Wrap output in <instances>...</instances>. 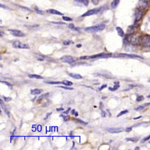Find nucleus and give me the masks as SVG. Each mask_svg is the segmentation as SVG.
I'll list each match as a JSON object with an SVG mask.
<instances>
[{"mask_svg": "<svg viewBox=\"0 0 150 150\" xmlns=\"http://www.w3.org/2000/svg\"><path fill=\"white\" fill-rule=\"evenodd\" d=\"M105 28H106V26L104 24H100L97 26H90V27L86 28L85 31L86 32H89V33H95V32L103 31Z\"/></svg>", "mask_w": 150, "mask_h": 150, "instance_id": "obj_1", "label": "nucleus"}, {"mask_svg": "<svg viewBox=\"0 0 150 150\" xmlns=\"http://www.w3.org/2000/svg\"><path fill=\"white\" fill-rule=\"evenodd\" d=\"M103 7L101 8H94V9H91V10H89L87 12H86L84 14H83L81 16L84 17V16H91V15H95V14H97L100 12V11L102 10Z\"/></svg>", "mask_w": 150, "mask_h": 150, "instance_id": "obj_2", "label": "nucleus"}, {"mask_svg": "<svg viewBox=\"0 0 150 150\" xmlns=\"http://www.w3.org/2000/svg\"><path fill=\"white\" fill-rule=\"evenodd\" d=\"M112 54L111 53H100V54H97V55H95L90 56L89 58H108L111 57Z\"/></svg>", "mask_w": 150, "mask_h": 150, "instance_id": "obj_3", "label": "nucleus"}, {"mask_svg": "<svg viewBox=\"0 0 150 150\" xmlns=\"http://www.w3.org/2000/svg\"><path fill=\"white\" fill-rule=\"evenodd\" d=\"M116 57H125V58H141L143 59V57L140 55H135V54H118Z\"/></svg>", "mask_w": 150, "mask_h": 150, "instance_id": "obj_4", "label": "nucleus"}, {"mask_svg": "<svg viewBox=\"0 0 150 150\" xmlns=\"http://www.w3.org/2000/svg\"><path fill=\"white\" fill-rule=\"evenodd\" d=\"M8 31L14 37H25V34L20 30H18V29H8Z\"/></svg>", "mask_w": 150, "mask_h": 150, "instance_id": "obj_5", "label": "nucleus"}, {"mask_svg": "<svg viewBox=\"0 0 150 150\" xmlns=\"http://www.w3.org/2000/svg\"><path fill=\"white\" fill-rule=\"evenodd\" d=\"M60 60L64 62V63H67V64H72L75 62V60L73 57L70 55H65L63 57H62L60 58Z\"/></svg>", "mask_w": 150, "mask_h": 150, "instance_id": "obj_6", "label": "nucleus"}, {"mask_svg": "<svg viewBox=\"0 0 150 150\" xmlns=\"http://www.w3.org/2000/svg\"><path fill=\"white\" fill-rule=\"evenodd\" d=\"M143 16V12L140 9H137L136 12H135V24H137V23H138L141 20Z\"/></svg>", "mask_w": 150, "mask_h": 150, "instance_id": "obj_7", "label": "nucleus"}, {"mask_svg": "<svg viewBox=\"0 0 150 150\" xmlns=\"http://www.w3.org/2000/svg\"><path fill=\"white\" fill-rule=\"evenodd\" d=\"M107 131L111 134H118L123 132V129L121 128H109L107 129Z\"/></svg>", "mask_w": 150, "mask_h": 150, "instance_id": "obj_8", "label": "nucleus"}, {"mask_svg": "<svg viewBox=\"0 0 150 150\" xmlns=\"http://www.w3.org/2000/svg\"><path fill=\"white\" fill-rule=\"evenodd\" d=\"M142 43L144 46H150V36H144L142 38Z\"/></svg>", "mask_w": 150, "mask_h": 150, "instance_id": "obj_9", "label": "nucleus"}, {"mask_svg": "<svg viewBox=\"0 0 150 150\" xmlns=\"http://www.w3.org/2000/svg\"><path fill=\"white\" fill-rule=\"evenodd\" d=\"M148 5V1L146 0H139L138 2V6L140 9H145L147 8Z\"/></svg>", "mask_w": 150, "mask_h": 150, "instance_id": "obj_10", "label": "nucleus"}, {"mask_svg": "<svg viewBox=\"0 0 150 150\" xmlns=\"http://www.w3.org/2000/svg\"><path fill=\"white\" fill-rule=\"evenodd\" d=\"M68 27L69 29H71V31H74V32H77V33H80V29L79 28H77V27L75 26L74 23L69 24V25L68 26Z\"/></svg>", "mask_w": 150, "mask_h": 150, "instance_id": "obj_11", "label": "nucleus"}, {"mask_svg": "<svg viewBox=\"0 0 150 150\" xmlns=\"http://www.w3.org/2000/svg\"><path fill=\"white\" fill-rule=\"evenodd\" d=\"M46 12L48 14H54V15H59V16H62L63 14L57 10H54V9H48L46 11Z\"/></svg>", "mask_w": 150, "mask_h": 150, "instance_id": "obj_12", "label": "nucleus"}, {"mask_svg": "<svg viewBox=\"0 0 150 150\" xmlns=\"http://www.w3.org/2000/svg\"><path fill=\"white\" fill-rule=\"evenodd\" d=\"M42 90L40 89H33L31 90V95H33V96H36V95H39L42 93Z\"/></svg>", "mask_w": 150, "mask_h": 150, "instance_id": "obj_13", "label": "nucleus"}, {"mask_svg": "<svg viewBox=\"0 0 150 150\" xmlns=\"http://www.w3.org/2000/svg\"><path fill=\"white\" fill-rule=\"evenodd\" d=\"M119 3H120V0H113L112 2H111V8L115 9L118 7V5H119Z\"/></svg>", "mask_w": 150, "mask_h": 150, "instance_id": "obj_14", "label": "nucleus"}, {"mask_svg": "<svg viewBox=\"0 0 150 150\" xmlns=\"http://www.w3.org/2000/svg\"><path fill=\"white\" fill-rule=\"evenodd\" d=\"M69 76L71 77V78H74V79H81L83 77L80 76V74H75V73H69L68 74Z\"/></svg>", "mask_w": 150, "mask_h": 150, "instance_id": "obj_15", "label": "nucleus"}, {"mask_svg": "<svg viewBox=\"0 0 150 150\" xmlns=\"http://www.w3.org/2000/svg\"><path fill=\"white\" fill-rule=\"evenodd\" d=\"M28 77L30 79H43V76H39V75H36V74H29L28 75Z\"/></svg>", "mask_w": 150, "mask_h": 150, "instance_id": "obj_16", "label": "nucleus"}, {"mask_svg": "<svg viewBox=\"0 0 150 150\" xmlns=\"http://www.w3.org/2000/svg\"><path fill=\"white\" fill-rule=\"evenodd\" d=\"M120 87V83L118 82H115V87H108V89L111 91H115L117 90Z\"/></svg>", "mask_w": 150, "mask_h": 150, "instance_id": "obj_17", "label": "nucleus"}, {"mask_svg": "<svg viewBox=\"0 0 150 150\" xmlns=\"http://www.w3.org/2000/svg\"><path fill=\"white\" fill-rule=\"evenodd\" d=\"M116 30H117L118 34V35L120 37H123L124 36V31H123V30L120 27H118V26L116 27Z\"/></svg>", "mask_w": 150, "mask_h": 150, "instance_id": "obj_18", "label": "nucleus"}, {"mask_svg": "<svg viewBox=\"0 0 150 150\" xmlns=\"http://www.w3.org/2000/svg\"><path fill=\"white\" fill-rule=\"evenodd\" d=\"M20 43H21V42H20L19 41H16L13 43V47L16 48V49H20Z\"/></svg>", "mask_w": 150, "mask_h": 150, "instance_id": "obj_19", "label": "nucleus"}, {"mask_svg": "<svg viewBox=\"0 0 150 150\" xmlns=\"http://www.w3.org/2000/svg\"><path fill=\"white\" fill-rule=\"evenodd\" d=\"M48 96H49V93H45V94H43V95L40 96L38 98V99H37V102H40L41 100H43V99H44L47 98Z\"/></svg>", "mask_w": 150, "mask_h": 150, "instance_id": "obj_20", "label": "nucleus"}, {"mask_svg": "<svg viewBox=\"0 0 150 150\" xmlns=\"http://www.w3.org/2000/svg\"><path fill=\"white\" fill-rule=\"evenodd\" d=\"M135 26H129L128 28V34H133L135 32Z\"/></svg>", "mask_w": 150, "mask_h": 150, "instance_id": "obj_21", "label": "nucleus"}, {"mask_svg": "<svg viewBox=\"0 0 150 150\" xmlns=\"http://www.w3.org/2000/svg\"><path fill=\"white\" fill-rule=\"evenodd\" d=\"M33 9H34V11H35V12H36V14H40V15H44V11L40 10L36 6H35Z\"/></svg>", "mask_w": 150, "mask_h": 150, "instance_id": "obj_22", "label": "nucleus"}, {"mask_svg": "<svg viewBox=\"0 0 150 150\" xmlns=\"http://www.w3.org/2000/svg\"><path fill=\"white\" fill-rule=\"evenodd\" d=\"M126 141H131V142H133V143H136L138 140V137H127L126 138Z\"/></svg>", "mask_w": 150, "mask_h": 150, "instance_id": "obj_23", "label": "nucleus"}, {"mask_svg": "<svg viewBox=\"0 0 150 150\" xmlns=\"http://www.w3.org/2000/svg\"><path fill=\"white\" fill-rule=\"evenodd\" d=\"M75 1L83 3L85 6H88V0H75Z\"/></svg>", "mask_w": 150, "mask_h": 150, "instance_id": "obj_24", "label": "nucleus"}, {"mask_svg": "<svg viewBox=\"0 0 150 150\" xmlns=\"http://www.w3.org/2000/svg\"><path fill=\"white\" fill-rule=\"evenodd\" d=\"M62 84H65V86H71V85L73 84V83H72L71 82H69V81H68V80H64V81H63V82H62Z\"/></svg>", "mask_w": 150, "mask_h": 150, "instance_id": "obj_25", "label": "nucleus"}, {"mask_svg": "<svg viewBox=\"0 0 150 150\" xmlns=\"http://www.w3.org/2000/svg\"><path fill=\"white\" fill-rule=\"evenodd\" d=\"M29 46L28 44H26V43H20V49H29Z\"/></svg>", "mask_w": 150, "mask_h": 150, "instance_id": "obj_26", "label": "nucleus"}, {"mask_svg": "<svg viewBox=\"0 0 150 150\" xmlns=\"http://www.w3.org/2000/svg\"><path fill=\"white\" fill-rule=\"evenodd\" d=\"M129 112V110H123V111H121V112H120V113L118 114V117H121L122 115H124V114H127Z\"/></svg>", "mask_w": 150, "mask_h": 150, "instance_id": "obj_27", "label": "nucleus"}, {"mask_svg": "<svg viewBox=\"0 0 150 150\" xmlns=\"http://www.w3.org/2000/svg\"><path fill=\"white\" fill-rule=\"evenodd\" d=\"M36 58H37V60H38L39 61H44V59H45V57L43 55H38L37 56H36Z\"/></svg>", "mask_w": 150, "mask_h": 150, "instance_id": "obj_28", "label": "nucleus"}, {"mask_svg": "<svg viewBox=\"0 0 150 150\" xmlns=\"http://www.w3.org/2000/svg\"><path fill=\"white\" fill-rule=\"evenodd\" d=\"M45 82L47 84H59L62 83L60 82H48V81H45Z\"/></svg>", "mask_w": 150, "mask_h": 150, "instance_id": "obj_29", "label": "nucleus"}, {"mask_svg": "<svg viewBox=\"0 0 150 150\" xmlns=\"http://www.w3.org/2000/svg\"><path fill=\"white\" fill-rule=\"evenodd\" d=\"M143 99H144V96H138L137 97V99H136V101H137L138 102H140L143 101Z\"/></svg>", "mask_w": 150, "mask_h": 150, "instance_id": "obj_30", "label": "nucleus"}, {"mask_svg": "<svg viewBox=\"0 0 150 150\" xmlns=\"http://www.w3.org/2000/svg\"><path fill=\"white\" fill-rule=\"evenodd\" d=\"M71 43H72V41H70V40H68V41H63V45L65 46H69Z\"/></svg>", "mask_w": 150, "mask_h": 150, "instance_id": "obj_31", "label": "nucleus"}, {"mask_svg": "<svg viewBox=\"0 0 150 150\" xmlns=\"http://www.w3.org/2000/svg\"><path fill=\"white\" fill-rule=\"evenodd\" d=\"M144 108H145L144 105H140V106H138V107H137V108H135V110H136V111H140V110H143Z\"/></svg>", "mask_w": 150, "mask_h": 150, "instance_id": "obj_32", "label": "nucleus"}, {"mask_svg": "<svg viewBox=\"0 0 150 150\" xmlns=\"http://www.w3.org/2000/svg\"><path fill=\"white\" fill-rule=\"evenodd\" d=\"M150 140V135H148L147 137H144L142 140H141V143H145V142H146L147 140Z\"/></svg>", "mask_w": 150, "mask_h": 150, "instance_id": "obj_33", "label": "nucleus"}, {"mask_svg": "<svg viewBox=\"0 0 150 150\" xmlns=\"http://www.w3.org/2000/svg\"><path fill=\"white\" fill-rule=\"evenodd\" d=\"M77 121V123H81V124H83V125H87L88 123H86V122H83V120H79V119H77V120H75Z\"/></svg>", "mask_w": 150, "mask_h": 150, "instance_id": "obj_34", "label": "nucleus"}, {"mask_svg": "<svg viewBox=\"0 0 150 150\" xmlns=\"http://www.w3.org/2000/svg\"><path fill=\"white\" fill-rule=\"evenodd\" d=\"M60 117L63 118L64 122H66V121L68 120V118H69V117H68V116H65V115H64V114H61V115H60Z\"/></svg>", "mask_w": 150, "mask_h": 150, "instance_id": "obj_35", "label": "nucleus"}, {"mask_svg": "<svg viewBox=\"0 0 150 150\" xmlns=\"http://www.w3.org/2000/svg\"><path fill=\"white\" fill-rule=\"evenodd\" d=\"M63 20H65V21H71L72 19L70 18V17H68V16H63Z\"/></svg>", "mask_w": 150, "mask_h": 150, "instance_id": "obj_36", "label": "nucleus"}, {"mask_svg": "<svg viewBox=\"0 0 150 150\" xmlns=\"http://www.w3.org/2000/svg\"><path fill=\"white\" fill-rule=\"evenodd\" d=\"M1 83H2V84H5L8 85V87H12V84H11V83H9V82H5V81H1Z\"/></svg>", "mask_w": 150, "mask_h": 150, "instance_id": "obj_37", "label": "nucleus"}, {"mask_svg": "<svg viewBox=\"0 0 150 150\" xmlns=\"http://www.w3.org/2000/svg\"><path fill=\"white\" fill-rule=\"evenodd\" d=\"M59 87H61V88H63V89H65V90H72L73 88L72 87H64V86H58Z\"/></svg>", "mask_w": 150, "mask_h": 150, "instance_id": "obj_38", "label": "nucleus"}, {"mask_svg": "<svg viewBox=\"0 0 150 150\" xmlns=\"http://www.w3.org/2000/svg\"><path fill=\"white\" fill-rule=\"evenodd\" d=\"M91 2L95 5H97L99 4V0H91Z\"/></svg>", "mask_w": 150, "mask_h": 150, "instance_id": "obj_39", "label": "nucleus"}, {"mask_svg": "<svg viewBox=\"0 0 150 150\" xmlns=\"http://www.w3.org/2000/svg\"><path fill=\"white\" fill-rule=\"evenodd\" d=\"M52 23L54 24H57V25H64L65 23H63V22H51Z\"/></svg>", "mask_w": 150, "mask_h": 150, "instance_id": "obj_40", "label": "nucleus"}, {"mask_svg": "<svg viewBox=\"0 0 150 150\" xmlns=\"http://www.w3.org/2000/svg\"><path fill=\"white\" fill-rule=\"evenodd\" d=\"M3 98H4V99H5L6 102H10V101H11V99H12L11 97H5V96H4Z\"/></svg>", "mask_w": 150, "mask_h": 150, "instance_id": "obj_41", "label": "nucleus"}, {"mask_svg": "<svg viewBox=\"0 0 150 150\" xmlns=\"http://www.w3.org/2000/svg\"><path fill=\"white\" fill-rule=\"evenodd\" d=\"M132 130V127H128V128H126V132H131Z\"/></svg>", "mask_w": 150, "mask_h": 150, "instance_id": "obj_42", "label": "nucleus"}, {"mask_svg": "<svg viewBox=\"0 0 150 150\" xmlns=\"http://www.w3.org/2000/svg\"><path fill=\"white\" fill-rule=\"evenodd\" d=\"M106 87H107V84H103V85H102V86H101V87L99 88V90H100V91H101V90H102L103 88H106Z\"/></svg>", "mask_w": 150, "mask_h": 150, "instance_id": "obj_43", "label": "nucleus"}, {"mask_svg": "<svg viewBox=\"0 0 150 150\" xmlns=\"http://www.w3.org/2000/svg\"><path fill=\"white\" fill-rule=\"evenodd\" d=\"M80 58L81 60H83V59H88L89 57H88V56H82V57H80Z\"/></svg>", "mask_w": 150, "mask_h": 150, "instance_id": "obj_44", "label": "nucleus"}, {"mask_svg": "<svg viewBox=\"0 0 150 150\" xmlns=\"http://www.w3.org/2000/svg\"><path fill=\"white\" fill-rule=\"evenodd\" d=\"M70 110H71V108H68V110H65V112H64V114H68L69 112H70Z\"/></svg>", "mask_w": 150, "mask_h": 150, "instance_id": "obj_45", "label": "nucleus"}, {"mask_svg": "<svg viewBox=\"0 0 150 150\" xmlns=\"http://www.w3.org/2000/svg\"><path fill=\"white\" fill-rule=\"evenodd\" d=\"M102 117H106V112L105 111H102Z\"/></svg>", "mask_w": 150, "mask_h": 150, "instance_id": "obj_46", "label": "nucleus"}, {"mask_svg": "<svg viewBox=\"0 0 150 150\" xmlns=\"http://www.w3.org/2000/svg\"><path fill=\"white\" fill-rule=\"evenodd\" d=\"M64 110V109H63V108H57V111H61V110Z\"/></svg>", "mask_w": 150, "mask_h": 150, "instance_id": "obj_47", "label": "nucleus"}, {"mask_svg": "<svg viewBox=\"0 0 150 150\" xmlns=\"http://www.w3.org/2000/svg\"><path fill=\"white\" fill-rule=\"evenodd\" d=\"M51 113H48V114H47V115H46V117L45 118V120H46V119H47V118H48V117H49L50 115H51Z\"/></svg>", "mask_w": 150, "mask_h": 150, "instance_id": "obj_48", "label": "nucleus"}, {"mask_svg": "<svg viewBox=\"0 0 150 150\" xmlns=\"http://www.w3.org/2000/svg\"><path fill=\"white\" fill-rule=\"evenodd\" d=\"M145 107H147V106H149V105H150V102H149V103H146V104H144L143 105Z\"/></svg>", "mask_w": 150, "mask_h": 150, "instance_id": "obj_49", "label": "nucleus"}, {"mask_svg": "<svg viewBox=\"0 0 150 150\" xmlns=\"http://www.w3.org/2000/svg\"><path fill=\"white\" fill-rule=\"evenodd\" d=\"M75 113H76V111H75V110H72V111H71V114H74Z\"/></svg>", "mask_w": 150, "mask_h": 150, "instance_id": "obj_50", "label": "nucleus"}, {"mask_svg": "<svg viewBox=\"0 0 150 150\" xmlns=\"http://www.w3.org/2000/svg\"><path fill=\"white\" fill-rule=\"evenodd\" d=\"M100 109H103V103H102V102L100 103Z\"/></svg>", "mask_w": 150, "mask_h": 150, "instance_id": "obj_51", "label": "nucleus"}, {"mask_svg": "<svg viewBox=\"0 0 150 150\" xmlns=\"http://www.w3.org/2000/svg\"><path fill=\"white\" fill-rule=\"evenodd\" d=\"M142 117V116H140V117H135V118H134V120H138V119H140V118H141Z\"/></svg>", "mask_w": 150, "mask_h": 150, "instance_id": "obj_52", "label": "nucleus"}, {"mask_svg": "<svg viewBox=\"0 0 150 150\" xmlns=\"http://www.w3.org/2000/svg\"><path fill=\"white\" fill-rule=\"evenodd\" d=\"M74 116H75V117H77V116H78V113H77V112H76V113L74 114Z\"/></svg>", "mask_w": 150, "mask_h": 150, "instance_id": "obj_53", "label": "nucleus"}, {"mask_svg": "<svg viewBox=\"0 0 150 150\" xmlns=\"http://www.w3.org/2000/svg\"><path fill=\"white\" fill-rule=\"evenodd\" d=\"M81 46H82V45H81V44H79V45H77V48H79V47H81Z\"/></svg>", "mask_w": 150, "mask_h": 150, "instance_id": "obj_54", "label": "nucleus"}, {"mask_svg": "<svg viewBox=\"0 0 150 150\" xmlns=\"http://www.w3.org/2000/svg\"><path fill=\"white\" fill-rule=\"evenodd\" d=\"M1 8H7V7H5V6L3 5H1Z\"/></svg>", "mask_w": 150, "mask_h": 150, "instance_id": "obj_55", "label": "nucleus"}, {"mask_svg": "<svg viewBox=\"0 0 150 150\" xmlns=\"http://www.w3.org/2000/svg\"><path fill=\"white\" fill-rule=\"evenodd\" d=\"M2 36H3V33L2 31H1V37H2Z\"/></svg>", "mask_w": 150, "mask_h": 150, "instance_id": "obj_56", "label": "nucleus"}, {"mask_svg": "<svg viewBox=\"0 0 150 150\" xmlns=\"http://www.w3.org/2000/svg\"><path fill=\"white\" fill-rule=\"evenodd\" d=\"M135 149H140V147H136Z\"/></svg>", "mask_w": 150, "mask_h": 150, "instance_id": "obj_57", "label": "nucleus"}, {"mask_svg": "<svg viewBox=\"0 0 150 150\" xmlns=\"http://www.w3.org/2000/svg\"><path fill=\"white\" fill-rule=\"evenodd\" d=\"M147 98H150V95H149V96H147Z\"/></svg>", "mask_w": 150, "mask_h": 150, "instance_id": "obj_58", "label": "nucleus"}, {"mask_svg": "<svg viewBox=\"0 0 150 150\" xmlns=\"http://www.w3.org/2000/svg\"><path fill=\"white\" fill-rule=\"evenodd\" d=\"M148 82H150V79H149V80L148 81Z\"/></svg>", "mask_w": 150, "mask_h": 150, "instance_id": "obj_59", "label": "nucleus"}, {"mask_svg": "<svg viewBox=\"0 0 150 150\" xmlns=\"http://www.w3.org/2000/svg\"><path fill=\"white\" fill-rule=\"evenodd\" d=\"M149 143H150V140H149Z\"/></svg>", "mask_w": 150, "mask_h": 150, "instance_id": "obj_60", "label": "nucleus"}]
</instances>
